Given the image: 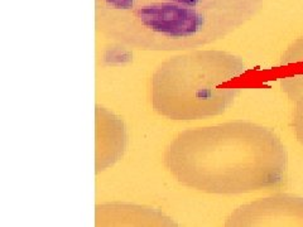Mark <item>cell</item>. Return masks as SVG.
I'll list each match as a JSON object with an SVG mask.
<instances>
[{
    "label": "cell",
    "mask_w": 303,
    "mask_h": 227,
    "mask_svg": "<svg viewBox=\"0 0 303 227\" xmlns=\"http://www.w3.org/2000/svg\"><path fill=\"white\" fill-rule=\"evenodd\" d=\"M181 183L211 194H245L287 179L288 155L280 137L250 121H227L182 133L168 156Z\"/></svg>",
    "instance_id": "cell-1"
},
{
    "label": "cell",
    "mask_w": 303,
    "mask_h": 227,
    "mask_svg": "<svg viewBox=\"0 0 303 227\" xmlns=\"http://www.w3.org/2000/svg\"><path fill=\"white\" fill-rule=\"evenodd\" d=\"M246 71L239 56L197 49L165 62L153 79V102L162 115L200 120L224 114L234 104Z\"/></svg>",
    "instance_id": "cell-2"
},
{
    "label": "cell",
    "mask_w": 303,
    "mask_h": 227,
    "mask_svg": "<svg viewBox=\"0 0 303 227\" xmlns=\"http://www.w3.org/2000/svg\"><path fill=\"white\" fill-rule=\"evenodd\" d=\"M226 226H303V198L274 194L242 204L227 217Z\"/></svg>",
    "instance_id": "cell-3"
},
{
    "label": "cell",
    "mask_w": 303,
    "mask_h": 227,
    "mask_svg": "<svg viewBox=\"0 0 303 227\" xmlns=\"http://www.w3.org/2000/svg\"><path fill=\"white\" fill-rule=\"evenodd\" d=\"M106 3L107 5L111 6L113 9H115V10L128 13L133 8L134 0H106Z\"/></svg>",
    "instance_id": "cell-4"
}]
</instances>
